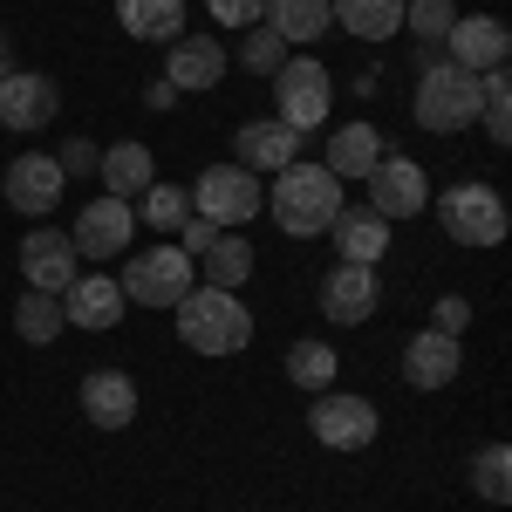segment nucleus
I'll list each match as a JSON object with an SVG mask.
<instances>
[{"instance_id": "obj_38", "label": "nucleus", "mask_w": 512, "mask_h": 512, "mask_svg": "<svg viewBox=\"0 0 512 512\" xmlns=\"http://www.w3.org/2000/svg\"><path fill=\"white\" fill-rule=\"evenodd\" d=\"M178 239H185V246H178V253H192V260H198V253H205V246H212V239H219V226H212V219H198V212H192V219H185V226H178Z\"/></svg>"}, {"instance_id": "obj_27", "label": "nucleus", "mask_w": 512, "mask_h": 512, "mask_svg": "<svg viewBox=\"0 0 512 512\" xmlns=\"http://www.w3.org/2000/svg\"><path fill=\"white\" fill-rule=\"evenodd\" d=\"M328 21H335L328 0H267V28H274L287 48H294V41H321Z\"/></svg>"}, {"instance_id": "obj_5", "label": "nucleus", "mask_w": 512, "mask_h": 512, "mask_svg": "<svg viewBox=\"0 0 512 512\" xmlns=\"http://www.w3.org/2000/svg\"><path fill=\"white\" fill-rule=\"evenodd\" d=\"M123 301H144V308H178L185 294L198 287V267L192 253H178V246H151L144 260H130L123 267Z\"/></svg>"}, {"instance_id": "obj_30", "label": "nucleus", "mask_w": 512, "mask_h": 512, "mask_svg": "<svg viewBox=\"0 0 512 512\" xmlns=\"http://www.w3.org/2000/svg\"><path fill=\"white\" fill-rule=\"evenodd\" d=\"M451 21H458V0H403V28L424 41V48H444Z\"/></svg>"}, {"instance_id": "obj_13", "label": "nucleus", "mask_w": 512, "mask_h": 512, "mask_svg": "<svg viewBox=\"0 0 512 512\" xmlns=\"http://www.w3.org/2000/svg\"><path fill=\"white\" fill-rule=\"evenodd\" d=\"M315 437L328 444V451H362L369 437H376V410L362 403V396H342V390H321L315 396Z\"/></svg>"}, {"instance_id": "obj_29", "label": "nucleus", "mask_w": 512, "mask_h": 512, "mask_svg": "<svg viewBox=\"0 0 512 512\" xmlns=\"http://www.w3.org/2000/svg\"><path fill=\"white\" fill-rule=\"evenodd\" d=\"M478 117H485V137L506 151L512 144V82H506V69H485V76H478Z\"/></svg>"}, {"instance_id": "obj_25", "label": "nucleus", "mask_w": 512, "mask_h": 512, "mask_svg": "<svg viewBox=\"0 0 512 512\" xmlns=\"http://www.w3.org/2000/svg\"><path fill=\"white\" fill-rule=\"evenodd\" d=\"M96 171H103V192H110V198H137V192H151V185H158L144 144H110Z\"/></svg>"}, {"instance_id": "obj_32", "label": "nucleus", "mask_w": 512, "mask_h": 512, "mask_svg": "<svg viewBox=\"0 0 512 512\" xmlns=\"http://www.w3.org/2000/svg\"><path fill=\"white\" fill-rule=\"evenodd\" d=\"M472 485H478V499H492V506L512 499V451L506 444H485L472 458Z\"/></svg>"}, {"instance_id": "obj_24", "label": "nucleus", "mask_w": 512, "mask_h": 512, "mask_svg": "<svg viewBox=\"0 0 512 512\" xmlns=\"http://www.w3.org/2000/svg\"><path fill=\"white\" fill-rule=\"evenodd\" d=\"M328 14H335L355 41H390L396 28H403V0H328Z\"/></svg>"}, {"instance_id": "obj_1", "label": "nucleus", "mask_w": 512, "mask_h": 512, "mask_svg": "<svg viewBox=\"0 0 512 512\" xmlns=\"http://www.w3.org/2000/svg\"><path fill=\"white\" fill-rule=\"evenodd\" d=\"M267 212H274V226L287 239H315L335 226V212H342V178L328 171V164H287L274 171V192H267Z\"/></svg>"}, {"instance_id": "obj_11", "label": "nucleus", "mask_w": 512, "mask_h": 512, "mask_svg": "<svg viewBox=\"0 0 512 512\" xmlns=\"http://www.w3.org/2000/svg\"><path fill=\"white\" fill-rule=\"evenodd\" d=\"M62 164L55 158H41V151H28V158H14L7 164V178H0V192H7V205L14 212H28V219H41V212H55L62 205Z\"/></svg>"}, {"instance_id": "obj_18", "label": "nucleus", "mask_w": 512, "mask_h": 512, "mask_svg": "<svg viewBox=\"0 0 512 512\" xmlns=\"http://www.w3.org/2000/svg\"><path fill=\"white\" fill-rule=\"evenodd\" d=\"M82 417H89L96 431H123V424H137V383H130L123 369H96V376H82Z\"/></svg>"}, {"instance_id": "obj_35", "label": "nucleus", "mask_w": 512, "mask_h": 512, "mask_svg": "<svg viewBox=\"0 0 512 512\" xmlns=\"http://www.w3.org/2000/svg\"><path fill=\"white\" fill-rule=\"evenodd\" d=\"M205 7H212L219 28H253V21H267V0H205Z\"/></svg>"}, {"instance_id": "obj_2", "label": "nucleus", "mask_w": 512, "mask_h": 512, "mask_svg": "<svg viewBox=\"0 0 512 512\" xmlns=\"http://www.w3.org/2000/svg\"><path fill=\"white\" fill-rule=\"evenodd\" d=\"M178 342L198 355H239L253 342V315L239 308V294H226V287H192L178 301Z\"/></svg>"}, {"instance_id": "obj_15", "label": "nucleus", "mask_w": 512, "mask_h": 512, "mask_svg": "<svg viewBox=\"0 0 512 512\" xmlns=\"http://www.w3.org/2000/svg\"><path fill=\"white\" fill-rule=\"evenodd\" d=\"M55 110H62V89H55L48 76L14 69V76L0 82V123H7V130H21V137H28V130H41Z\"/></svg>"}, {"instance_id": "obj_22", "label": "nucleus", "mask_w": 512, "mask_h": 512, "mask_svg": "<svg viewBox=\"0 0 512 512\" xmlns=\"http://www.w3.org/2000/svg\"><path fill=\"white\" fill-rule=\"evenodd\" d=\"M383 158V130L376 123H342L335 137H328V171L335 178H369Z\"/></svg>"}, {"instance_id": "obj_19", "label": "nucleus", "mask_w": 512, "mask_h": 512, "mask_svg": "<svg viewBox=\"0 0 512 512\" xmlns=\"http://www.w3.org/2000/svg\"><path fill=\"white\" fill-rule=\"evenodd\" d=\"M171 55H164V82L171 89H212V82L226 76V48L219 41H205V35H178V41H164Z\"/></svg>"}, {"instance_id": "obj_36", "label": "nucleus", "mask_w": 512, "mask_h": 512, "mask_svg": "<svg viewBox=\"0 0 512 512\" xmlns=\"http://www.w3.org/2000/svg\"><path fill=\"white\" fill-rule=\"evenodd\" d=\"M62 178H89V171H96V164H103V151H96V144H89V137H76V144H62Z\"/></svg>"}, {"instance_id": "obj_7", "label": "nucleus", "mask_w": 512, "mask_h": 512, "mask_svg": "<svg viewBox=\"0 0 512 512\" xmlns=\"http://www.w3.org/2000/svg\"><path fill=\"white\" fill-rule=\"evenodd\" d=\"M198 219H212L219 233H233V226H246L260 205H267V192H260V178L253 171H239V164H212V171H198Z\"/></svg>"}, {"instance_id": "obj_6", "label": "nucleus", "mask_w": 512, "mask_h": 512, "mask_svg": "<svg viewBox=\"0 0 512 512\" xmlns=\"http://www.w3.org/2000/svg\"><path fill=\"white\" fill-rule=\"evenodd\" d=\"M437 219L458 246H499L506 239V198L492 185H451L437 198Z\"/></svg>"}, {"instance_id": "obj_31", "label": "nucleus", "mask_w": 512, "mask_h": 512, "mask_svg": "<svg viewBox=\"0 0 512 512\" xmlns=\"http://www.w3.org/2000/svg\"><path fill=\"white\" fill-rule=\"evenodd\" d=\"M287 376H294L301 390L321 396L335 383V349H328V342H294V349H287Z\"/></svg>"}, {"instance_id": "obj_20", "label": "nucleus", "mask_w": 512, "mask_h": 512, "mask_svg": "<svg viewBox=\"0 0 512 512\" xmlns=\"http://www.w3.org/2000/svg\"><path fill=\"white\" fill-rule=\"evenodd\" d=\"M458 369H465V355H458V335H437V328H424V335L403 349V376H410L417 390H444Z\"/></svg>"}, {"instance_id": "obj_16", "label": "nucleus", "mask_w": 512, "mask_h": 512, "mask_svg": "<svg viewBox=\"0 0 512 512\" xmlns=\"http://www.w3.org/2000/svg\"><path fill=\"white\" fill-rule=\"evenodd\" d=\"M328 233H335L342 267H376V260L390 253V219H383V212H369V205H342Z\"/></svg>"}, {"instance_id": "obj_17", "label": "nucleus", "mask_w": 512, "mask_h": 512, "mask_svg": "<svg viewBox=\"0 0 512 512\" xmlns=\"http://www.w3.org/2000/svg\"><path fill=\"white\" fill-rule=\"evenodd\" d=\"M62 315L69 328H89V335H103V328H117L123 321V287L103 274H76L62 287Z\"/></svg>"}, {"instance_id": "obj_4", "label": "nucleus", "mask_w": 512, "mask_h": 512, "mask_svg": "<svg viewBox=\"0 0 512 512\" xmlns=\"http://www.w3.org/2000/svg\"><path fill=\"white\" fill-rule=\"evenodd\" d=\"M328 103H335V82L315 55H287L274 69V123H287L294 137H308L328 123Z\"/></svg>"}, {"instance_id": "obj_39", "label": "nucleus", "mask_w": 512, "mask_h": 512, "mask_svg": "<svg viewBox=\"0 0 512 512\" xmlns=\"http://www.w3.org/2000/svg\"><path fill=\"white\" fill-rule=\"evenodd\" d=\"M7 76H14V41L0 35V82H7Z\"/></svg>"}, {"instance_id": "obj_12", "label": "nucleus", "mask_w": 512, "mask_h": 512, "mask_svg": "<svg viewBox=\"0 0 512 512\" xmlns=\"http://www.w3.org/2000/svg\"><path fill=\"white\" fill-rule=\"evenodd\" d=\"M21 274H28V287H41V294H62V287L82 274L76 239H69V233H48V226H35V233L21 239Z\"/></svg>"}, {"instance_id": "obj_8", "label": "nucleus", "mask_w": 512, "mask_h": 512, "mask_svg": "<svg viewBox=\"0 0 512 512\" xmlns=\"http://www.w3.org/2000/svg\"><path fill=\"white\" fill-rule=\"evenodd\" d=\"M130 233H137V205H130V198H89V205H82L76 212V253L82 260H117L123 246H130Z\"/></svg>"}, {"instance_id": "obj_28", "label": "nucleus", "mask_w": 512, "mask_h": 512, "mask_svg": "<svg viewBox=\"0 0 512 512\" xmlns=\"http://www.w3.org/2000/svg\"><path fill=\"white\" fill-rule=\"evenodd\" d=\"M62 328H69V315H62V294H41V287H28V294H21V308H14V335L41 349V342H55Z\"/></svg>"}, {"instance_id": "obj_9", "label": "nucleus", "mask_w": 512, "mask_h": 512, "mask_svg": "<svg viewBox=\"0 0 512 512\" xmlns=\"http://www.w3.org/2000/svg\"><path fill=\"white\" fill-rule=\"evenodd\" d=\"M506 55H512V35H506L499 14H458L451 35H444V62H458V69H472V76L506 69Z\"/></svg>"}, {"instance_id": "obj_26", "label": "nucleus", "mask_w": 512, "mask_h": 512, "mask_svg": "<svg viewBox=\"0 0 512 512\" xmlns=\"http://www.w3.org/2000/svg\"><path fill=\"white\" fill-rule=\"evenodd\" d=\"M198 267H205V287H226V294H239L246 280H253V246L239 233H219L205 253H198Z\"/></svg>"}, {"instance_id": "obj_34", "label": "nucleus", "mask_w": 512, "mask_h": 512, "mask_svg": "<svg viewBox=\"0 0 512 512\" xmlns=\"http://www.w3.org/2000/svg\"><path fill=\"white\" fill-rule=\"evenodd\" d=\"M287 55H294V48H287V41H280L267 21H253V28H246V41H239V62H246L253 76H274Z\"/></svg>"}, {"instance_id": "obj_21", "label": "nucleus", "mask_w": 512, "mask_h": 512, "mask_svg": "<svg viewBox=\"0 0 512 512\" xmlns=\"http://www.w3.org/2000/svg\"><path fill=\"white\" fill-rule=\"evenodd\" d=\"M233 151H239V171H253V178H260V171H287L294 151H301V137H294L287 123L267 117V123H246V130L233 137Z\"/></svg>"}, {"instance_id": "obj_37", "label": "nucleus", "mask_w": 512, "mask_h": 512, "mask_svg": "<svg viewBox=\"0 0 512 512\" xmlns=\"http://www.w3.org/2000/svg\"><path fill=\"white\" fill-rule=\"evenodd\" d=\"M431 328H437V335H465V328H472V301H458V294H444V301H437V308H431Z\"/></svg>"}, {"instance_id": "obj_23", "label": "nucleus", "mask_w": 512, "mask_h": 512, "mask_svg": "<svg viewBox=\"0 0 512 512\" xmlns=\"http://www.w3.org/2000/svg\"><path fill=\"white\" fill-rule=\"evenodd\" d=\"M117 21L130 41H178L185 35V0H117Z\"/></svg>"}, {"instance_id": "obj_3", "label": "nucleus", "mask_w": 512, "mask_h": 512, "mask_svg": "<svg viewBox=\"0 0 512 512\" xmlns=\"http://www.w3.org/2000/svg\"><path fill=\"white\" fill-rule=\"evenodd\" d=\"M410 110H417V123L437 130V137L472 130V117H478V76H472V69H458V62H444V55H431L424 76H417Z\"/></svg>"}, {"instance_id": "obj_14", "label": "nucleus", "mask_w": 512, "mask_h": 512, "mask_svg": "<svg viewBox=\"0 0 512 512\" xmlns=\"http://www.w3.org/2000/svg\"><path fill=\"white\" fill-rule=\"evenodd\" d=\"M376 301H383L376 267H335V274L321 280V315L335 321V328H362V321L376 315Z\"/></svg>"}, {"instance_id": "obj_10", "label": "nucleus", "mask_w": 512, "mask_h": 512, "mask_svg": "<svg viewBox=\"0 0 512 512\" xmlns=\"http://www.w3.org/2000/svg\"><path fill=\"white\" fill-rule=\"evenodd\" d=\"M431 205V178L417 171V158H376L369 171V212H383V219H417Z\"/></svg>"}, {"instance_id": "obj_33", "label": "nucleus", "mask_w": 512, "mask_h": 512, "mask_svg": "<svg viewBox=\"0 0 512 512\" xmlns=\"http://www.w3.org/2000/svg\"><path fill=\"white\" fill-rule=\"evenodd\" d=\"M185 219H192V192H185V185H151V192H144V226L178 233Z\"/></svg>"}]
</instances>
